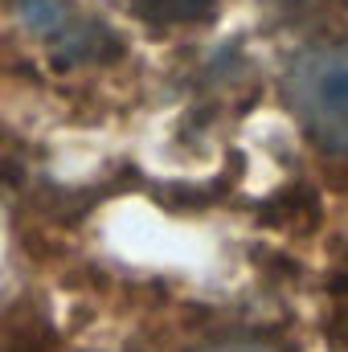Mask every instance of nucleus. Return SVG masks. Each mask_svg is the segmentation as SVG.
<instances>
[{"instance_id":"1","label":"nucleus","mask_w":348,"mask_h":352,"mask_svg":"<svg viewBox=\"0 0 348 352\" xmlns=\"http://www.w3.org/2000/svg\"><path fill=\"white\" fill-rule=\"evenodd\" d=\"M287 102L307 135L348 152V45H316L287 70Z\"/></svg>"},{"instance_id":"2","label":"nucleus","mask_w":348,"mask_h":352,"mask_svg":"<svg viewBox=\"0 0 348 352\" xmlns=\"http://www.w3.org/2000/svg\"><path fill=\"white\" fill-rule=\"evenodd\" d=\"M217 0H131V8L148 21V25H188L209 16Z\"/></svg>"},{"instance_id":"3","label":"nucleus","mask_w":348,"mask_h":352,"mask_svg":"<svg viewBox=\"0 0 348 352\" xmlns=\"http://www.w3.org/2000/svg\"><path fill=\"white\" fill-rule=\"evenodd\" d=\"M201 352H287L279 344H266V340H226V344H209Z\"/></svg>"}]
</instances>
